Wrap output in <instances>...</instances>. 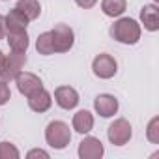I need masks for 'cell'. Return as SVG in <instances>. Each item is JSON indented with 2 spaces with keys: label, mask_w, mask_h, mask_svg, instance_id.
<instances>
[{
  "label": "cell",
  "mask_w": 159,
  "mask_h": 159,
  "mask_svg": "<svg viewBox=\"0 0 159 159\" xmlns=\"http://www.w3.org/2000/svg\"><path fill=\"white\" fill-rule=\"evenodd\" d=\"M111 36L112 39H116L118 43H124V45H135L139 39H140V25L131 19V17H120L112 26H111Z\"/></svg>",
  "instance_id": "6da1fadb"
},
{
  "label": "cell",
  "mask_w": 159,
  "mask_h": 159,
  "mask_svg": "<svg viewBox=\"0 0 159 159\" xmlns=\"http://www.w3.org/2000/svg\"><path fill=\"white\" fill-rule=\"evenodd\" d=\"M45 140L54 150H64L71 142V129L62 120H52L45 127Z\"/></svg>",
  "instance_id": "7a4b0ae2"
},
{
  "label": "cell",
  "mask_w": 159,
  "mask_h": 159,
  "mask_svg": "<svg viewBox=\"0 0 159 159\" xmlns=\"http://www.w3.org/2000/svg\"><path fill=\"white\" fill-rule=\"evenodd\" d=\"M25 66H26V52H23V51H11L4 58V67H2V73H0V79L6 81V83L15 81V77L23 71Z\"/></svg>",
  "instance_id": "3957f363"
},
{
  "label": "cell",
  "mask_w": 159,
  "mask_h": 159,
  "mask_svg": "<svg viewBox=\"0 0 159 159\" xmlns=\"http://www.w3.org/2000/svg\"><path fill=\"white\" fill-rule=\"evenodd\" d=\"M107 137H109V142L114 144V146H125L131 137H133V129H131V124L125 120V118H116L109 129H107Z\"/></svg>",
  "instance_id": "277c9868"
},
{
  "label": "cell",
  "mask_w": 159,
  "mask_h": 159,
  "mask_svg": "<svg viewBox=\"0 0 159 159\" xmlns=\"http://www.w3.org/2000/svg\"><path fill=\"white\" fill-rule=\"evenodd\" d=\"M52 45H54V52H67L71 51L73 43H75V32L71 26L67 25H56L52 30Z\"/></svg>",
  "instance_id": "5b68a950"
},
{
  "label": "cell",
  "mask_w": 159,
  "mask_h": 159,
  "mask_svg": "<svg viewBox=\"0 0 159 159\" xmlns=\"http://www.w3.org/2000/svg\"><path fill=\"white\" fill-rule=\"evenodd\" d=\"M92 71L98 79H112L118 71V62L114 60V56L107 54V52H101L94 58L92 62Z\"/></svg>",
  "instance_id": "8992f818"
},
{
  "label": "cell",
  "mask_w": 159,
  "mask_h": 159,
  "mask_svg": "<svg viewBox=\"0 0 159 159\" xmlns=\"http://www.w3.org/2000/svg\"><path fill=\"white\" fill-rule=\"evenodd\" d=\"M105 153L103 142L96 137H84L79 142V157L81 159H101Z\"/></svg>",
  "instance_id": "52a82bcc"
},
{
  "label": "cell",
  "mask_w": 159,
  "mask_h": 159,
  "mask_svg": "<svg viewBox=\"0 0 159 159\" xmlns=\"http://www.w3.org/2000/svg\"><path fill=\"white\" fill-rule=\"evenodd\" d=\"M15 84H17V90L23 94V96H30L34 94L36 90L43 88V83L41 79L36 75V73H30V71H21L17 77H15Z\"/></svg>",
  "instance_id": "ba28073f"
},
{
  "label": "cell",
  "mask_w": 159,
  "mask_h": 159,
  "mask_svg": "<svg viewBox=\"0 0 159 159\" xmlns=\"http://www.w3.org/2000/svg\"><path fill=\"white\" fill-rule=\"evenodd\" d=\"M54 101L64 111H73L79 105V92L73 86H58L54 90Z\"/></svg>",
  "instance_id": "9c48e42d"
},
{
  "label": "cell",
  "mask_w": 159,
  "mask_h": 159,
  "mask_svg": "<svg viewBox=\"0 0 159 159\" xmlns=\"http://www.w3.org/2000/svg\"><path fill=\"white\" fill-rule=\"evenodd\" d=\"M118 99L112 94H99L94 99V111L101 116V118H111L118 112Z\"/></svg>",
  "instance_id": "30bf717a"
},
{
  "label": "cell",
  "mask_w": 159,
  "mask_h": 159,
  "mask_svg": "<svg viewBox=\"0 0 159 159\" xmlns=\"http://www.w3.org/2000/svg\"><path fill=\"white\" fill-rule=\"evenodd\" d=\"M26 101H28L30 111H34V112H47L52 105V98L45 88H39L34 94H30L26 98Z\"/></svg>",
  "instance_id": "8fae6325"
},
{
  "label": "cell",
  "mask_w": 159,
  "mask_h": 159,
  "mask_svg": "<svg viewBox=\"0 0 159 159\" xmlns=\"http://www.w3.org/2000/svg\"><path fill=\"white\" fill-rule=\"evenodd\" d=\"M71 125L77 133H81V135H86L94 129V114L90 111H77L73 114V120H71Z\"/></svg>",
  "instance_id": "7c38bea8"
},
{
  "label": "cell",
  "mask_w": 159,
  "mask_h": 159,
  "mask_svg": "<svg viewBox=\"0 0 159 159\" xmlns=\"http://www.w3.org/2000/svg\"><path fill=\"white\" fill-rule=\"evenodd\" d=\"M140 21L148 32L159 30V10L155 4H144L140 8Z\"/></svg>",
  "instance_id": "4fadbf2b"
},
{
  "label": "cell",
  "mask_w": 159,
  "mask_h": 159,
  "mask_svg": "<svg viewBox=\"0 0 159 159\" xmlns=\"http://www.w3.org/2000/svg\"><path fill=\"white\" fill-rule=\"evenodd\" d=\"M28 19H26V15L21 11V10H17V8H13V10H10L8 13H6V17H4V25H6V32H17V30H26V26H28Z\"/></svg>",
  "instance_id": "5bb4252c"
},
{
  "label": "cell",
  "mask_w": 159,
  "mask_h": 159,
  "mask_svg": "<svg viewBox=\"0 0 159 159\" xmlns=\"http://www.w3.org/2000/svg\"><path fill=\"white\" fill-rule=\"evenodd\" d=\"M6 41L10 45L11 51H23L26 52L28 45H30V38H28V32L26 30H17V32H6Z\"/></svg>",
  "instance_id": "9a60e30c"
},
{
  "label": "cell",
  "mask_w": 159,
  "mask_h": 159,
  "mask_svg": "<svg viewBox=\"0 0 159 159\" xmlns=\"http://www.w3.org/2000/svg\"><path fill=\"white\" fill-rule=\"evenodd\" d=\"M127 8L125 0H101V11L107 17H120Z\"/></svg>",
  "instance_id": "2e32d148"
},
{
  "label": "cell",
  "mask_w": 159,
  "mask_h": 159,
  "mask_svg": "<svg viewBox=\"0 0 159 159\" xmlns=\"http://www.w3.org/2000/svg\"><path fill=\"white\" fill-rule=\"evenodd\" d=\"M15 8L21 10V11L26 15L28 21H36V19L41 15V6H39L38 0H19Z\"/></svg>",
  "instance_id": "e0dca14e"
},
{
  "label": "cell",
  "mask_w": 159,
  "mask_h": 159,
  "mask_svg": "<svg viewBox=\"0 0 159 159\" xmlns=\"http://www.w3.org/2000/svg\"><path fill=\"white\" fill-rule=\"evenodd\" d=\"M36 51L43 56H51L54 54V45H52V34L49 32H41L36 39Z\"/></svg>",
  "instance_id": "ac0fdd59"
},
{
  "label": "cell",
  "mask_w": 159,
  "mask_h": 159,
  "mask_svg": "<svg viewBox=\"0 0 159 159\" xmlns=\"http://www.w3.org/2000/svg\"><path fill=\"white\" fill-rule=\"evenodd\" d=\"M21 153L19 150L15 148V144L4 140V142H0V159H19Z\"/></svg>",
  "instance_id": "d6986e66"
},
{
  "label": "cell",
  "mask_w": 159,
  "mask_h": 159,
  "mask_svg": "<svg viewBox=\"0 0 159 159\" xmlns=\"http://www.w3.org/2000/svg\"><path fill=\"white\" fill-rule=\"evenodd\" d=\"M146 139H148L152 144H159V118H157V116H153V118L148 122Z\"/></svg>",
  "instance_id": "ffe728a7"
},
{
  "label": "cell",
  "mask_w": 159,
  "mask_h": 159,
  "mask_svg": "<svg viewBox=\"0 0 159 159\" xmlns=\"http://www.w3.org/2000/svg\"><path fill=\"white\" fill-rule=\"evenodd\" d=\"M10 99H11V90H10V84H8L6 81H2V79H0V107L6 105Z\"/></svg>",
  "instance_id": "44dd1931"
},
{
  "label": "cell",
  "mask_w": 159,
  "mask_h": 159,
  "mask_svg": "<svg viewBox=\"0 0 159 159\" xmlns=\"http://www.w3.org/2000/svg\"><path fill=\"white\" fill-rule=\"evenodd\" d=\"M75 4L79 8H83V10H90V8H94L98 4V0H75Z\"/></svg>",
  "instance_id": "7402d4cb"
},
{
  "label": "cell",
  "mask_w": 159,
  "mask_h": 159,
  "mask_svg": "<svg viewBox=\"0 0 159 159\" xmlns=\"http://www.w3.org/2000/svg\"><path fill=\"white\" fill-rule=\"evenodd\" d=\"M26 157H28V159H34V157H43V159H49V153H47L45 150H30V152L26 153Z\"/></svg>",
  "instance_id": "603a6c76"
},
{
  "label": "cell",
  "mask_w": 159,
  "mask_h": 159,
  "mask_svg": "<svg viewBox=\"0 0 159 159\" xmlns=\"http://www.w3.org/2000/svg\"><path fill=\"white\" fill-rule=\"evenodd\" d=\"M6 36V25H4V17L0 15V39H4Z\"/></svg>",
  "instance_id": "cb8c5ba5"
},
{
  "label": "cell",
  "mask_w": 159,
  "mask_h": 159,
  "mask_svg": "<svg viewBox=\"0 0 159 159\" xmlns=\"http://www.w3.org/2000/svg\"><path fill=\"white\" fill-rule=\"evenodd\" d=\"M4 58H6V54L0 51V73H2V67H4Z\"/></svg>",
  "instance_id": "d4e9b609"
}]
</instances>
